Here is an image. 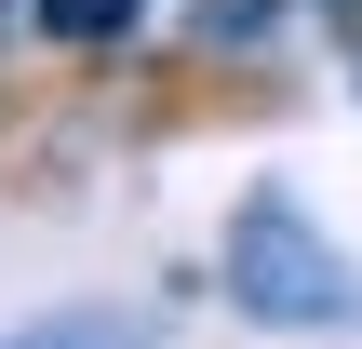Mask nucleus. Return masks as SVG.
<instances>
[{
    "instance_id": "obj_4",
    "label": "nucleus",
    "mask_w": 362,
    "mask_h": 349,
    "mask_svg": "<svg viewBox=\"0 0 362 349\" xmlns=\"http://www.w3.org/2000/svg\"><path fill=\"white\" fill-rule=\"evenodd\" d=\"M0 349H148V323H107V309H67V323H27Z\"/></svg>"
},
{
    "instance_id": "obj_5",
    "label": "nucleus",
    "mask_w": 362,
    "mask_h": 349,
    "mask_svg": "<svg viewBox=\"0 0 362 349\" xmlns=\"http://www.w3.org/2000/svg\"><path fill=\"white\" fill-rule=\"evenodd\" d=\"M322 13H336V40H349V67H362V0H322Z\"/></svg>"
},
{
    "instance_id": "obj_3",
    "label": "nucleus",
    "mask_w": 362,
    "mask_h": 349,
    "mask_svg": "<svg viewBox=\"0 0 362 349\" xmlns=\"http://www.w3.org/2000/svg\"><path fill=\"white\" fill-rule=\"evenodd\" d=\"M134 13H148V0H27V27H40V40H67V54H81V40H121Z\"/></svg>"
},
{
    "instance_id": "obj_6",
    "label": "nucleus",
    "mask_w": 362,
    "mask_h": 349,
    "mask_svg": "<svg viewBox=\"0 0 362 349\" xmlns=\"http://www.w3.org/2000/svg\"><path fill=\"white\" fill-rule=\"evenodd\" d=\"M13 13H27V0H0V40H13Z\"/></svg>"
},
{
    "instance_id": "obj_2",
    "label": "nucleus",
    "mask_w": 362,
    "mask_h": 349,
    "mask_svg": "<svg viewBox=\"0 0 362 349\" xmlns=\"http://www.w3.org/2000/svg\"><path fill=\"white\" fill-rule=\"evenodd\" d=\"M282 13H296V0H175V40H188V54H255Z\"/></svg>"
},
{
    "instance_id": "obj_1",
    "label": "nucleus",
    "mask_w": 362,
    "mask_h": 349,
    "mask_svg": "<svg viewBox=\"0 0 362 349\" xmlns=\"http://www.w3.org/2000/svg\"><path fill=\"white\" fill-rule=\"evenodd\" d=\"M228 309H242V323H282V336H309V323H362V269L309 229L296 188H255V202L228 215Z\"/></svg>"
}]
</instances>
